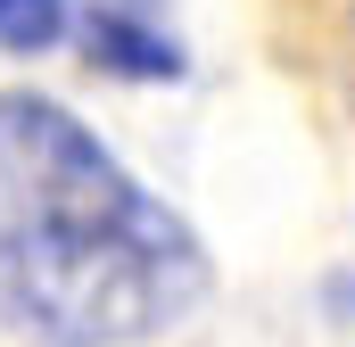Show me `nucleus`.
Masks as SVG:
<instances>
[{
	"label": "nucleus",
	"instance_id": "obj_1",
	"mask_svg": "<svg viewBox=\"0 0 355 347\" xmlns=\"http://www.w3.org/2000/svg\"><path fill=\"white\" fill-rule=\"evenodd\" d=\"M207 298V248L58 99H0V323L42 347H132Z\"/></svg>",
	"mask_w": 355,
	"mask_h": 347
},
{
	"label": "nucleus",
	"instance_id": "obj_2",
	"mask_svg": "<svg viewBox=\"0 0 355 347\" xmlns=\"http://www.w3.org/2000/svg\"><path fill=\"white\" fill-rule=\"evenodd\" d=\"M67 33L107 75H132V83L182 75V50L166 33V0H67Z\"/></svg>",
	"mask_w": 355,
	"mask_h": 347
},
{
	"label": "nucleus",
	"instance_id": "obj_3",
	"mask_svg": "<svg viewBox=\"0 0 355 347\" xmlns=\"http://www.w3.org/2000/svg\"><path fill=\"white\" fill-rule=\"evenodd\" d=\"M67 42V0H0V50H50Z\"/></svg>",
	"mask_w": 355,
	"mask_h": 347
}]
</instances>
